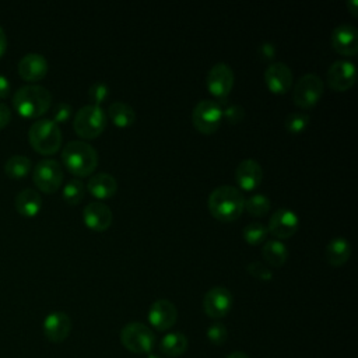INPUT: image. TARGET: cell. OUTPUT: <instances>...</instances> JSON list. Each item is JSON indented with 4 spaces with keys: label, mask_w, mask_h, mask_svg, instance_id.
Wrapping results in <instances>:
<instances>
[{
    "label": "cell",
    "mask_w": 358,
    "mask_h": 358,
    "mask_svg": "<svg viewBox=\"0 0 358 358\" xmlns=\"http://www.w3.org/2000/svg\"><path fill=\"white\" fill-rule=\"evenodd\" d=\"M357 0H348L347 1V7L350 8V11H351V14L354 15V17H357L358 15V13H357Z\"/></svg>",
    "instance_id": "cell-41"
},
{
    "label": "cell",
    "mask_w": 358,
    "mask_h": 358,
    "mask_svg": "<svg viewBox=\"0 0 358 358\" xmlns=\"http://www.w3.org/2000/svg\"><path fill=\"white\" fill-rule=\"evenodd\" d=\"M85 196V186L80 179H70L63 186V199L69 204H78Z\"/></svg>",
    "instance_id": "cell-32"
},
{
    "label": "cell",
    "mask_w": 358,
    "mask_h": 358,
    "mask_svg": "<svg viewBox=\"0 0 358 358\" xmlns=\"http://www.w3.org/2000/svg\"><path fill=\"white\" fill-rule=\"evenodd\" d=\"M203 310L211 319H221L229 313L234 305V296L227 287H211L203 296Z\"/></svg>",
    "instance_id": "cell-11"
},
{
    "label": "cell",
    "mask_w": 358,
    "mask_h": 358,
    "mask_svg": "<svg viewBox=\"0 0 358 358\" xmlns=\"http://www.w3.org/2000/svg\"><path fill=\"white\" fill-rule=\"evenodd\" d=\"M351 243L343 236H336L329 241L324 249V257L333 267H340L350 260Z\"/></svg>",
    "instance_id": "cell-22"
},
{
    "label": "cell",
    "mask_w": 358,
    "mask_h": 358,
    "mask_svg": "<svg viewBox=\"0 0 358 358\" xmlns=\"http://www.w3.org/2000/svg\"><path fill=\"white\" fill-rule=\"evenodd\" d=\"M109 96V87L103 81H95L88 88V98L92 105H99L105 102Z\"/></svg>",
    "instance_id": "cell-34"
},
{
    "label": "cell",
    "mask_w": 358,
    "mask_h": 358,
    "mask_svg": "<svg viewBox=\"0 0 358 358\" xmlns=\"http://www.w3.org/2000/svg\"><path fill=\"white\" fill-rule=\"evenodd\" d=\"M192 122L201 134H213L222 123V110L217 99H200L192 112Z\"/></svg>",
    "instance_id": "cell-8"
},
{
    "label": "cell",
    "mask_w": 358,
    "mask_h": 358,
    "mask_svg": "<svg viewBox=\"0 0 358 358\" xmlns=\"http://www.w3.org/2000/svg\"><path fill=\"white\" fill-rule=\"evenodd\" d=\"M178 319L176 306L168 299H157L148 309V322L159 331L171 329Z\"/></svg>",
    "instance_id": "cell-17"
},
{
    "label": "cell",
    "mask_w": 358,
    "mask_h": 358,
    "mask_svg": "<svg viewBox=\"0 0 358 358\" xmlns=\"http://www.w3.org/2000/svg\"><path fill=\"white\" fill-rule=\"evenodd\" d=\"M87 190L98 200L110 199L117 190V182L113 175L108 172H98L91 175L87 182Z\"/></svg>",
    "instance_id": "cell-21"
},
{
    "label": "cell",
    "mask_w": 358,
    "mask_h": 358,
    "mask_svg": "<svg viewBox=\"0 0 358 358\" xmlns=\"http://www.w3.org/2000/svg\"><path fill=\"white\" fill-rule=\"evenodd\" d=\"M28 140L32 148L42 155L55 154L63 141L62 130L52 119H38L28 130Z\"/></svg>",
    "instance_id": "cell-4"
},
{
    "label": "cell",
    "mask_w": 358,
    "mask_h": 358,
    "mask_svg": "<svg viewBox=\"0 0 358 358\" xmlns=\"http://www.w3.org/2000/svg\"><path fill=\"white\" fill-rule=\"evenodd\" d=\"M270 208H271V203L266 194L255 193L248 199H245V210L252 217H264L268 214Z\"/></svg>",
    "instance_id": "cell-28"
},
{
    "label": "cell",
    "mask_w": 358,
    "mask_h": 358,
    "mask_svg": "<svg viewBox=\"0 0 358 358\" xmlns=\"http://www.w3.org/2000/svg\"><path fill=\"white\" fill-rule=\"evenodd\" d=\"M207 206L215 220L232 222L245 211V196L235 186L221 185L208 194Z\"/></svg>",
    "instance_id": "cell-1"
},
{
    "label": "cell",
    "mask_w": 358,
    "mask_h": 358,
    "mask_svg": "<svg viewBox=\"0 0 358 358\" xmlns=\"http://www.w3.org/2000/svg\"><path fill=\"white\" fill-rule=\"evenodd\" d=\"M6 49H7V36L4 29L0 27V57L4 55Z\"/></svg>",
    "instance_id": "cell-40"
},
{
    "label": "cell",
    "mask_w": 358,
    "mask_h": 358,
    "mask_svg": "<svg viewBox=\"0 0 358 358\" xmlns=\"http://www.w3.org/2000/svg\"><path fill=\"white\" fill-rule=\"evenodd\" d=\"M11 120V110L10 108L4 103V102H0V129L6 127Z\"/></svg>",
    "instance_id": "cell-38"
},
{
    "label": "cell",
    "mask_w": 358,
    "mask_h": 358,
    "mask_svg": "<svg viewBox=\"0 0 358 358\" xmlns=\"http://www.w3.org/2000/svg\"><path fill=\"white\" fill-rule=\"evenodd\" d=\"M310 122V117L305 112H291L284 119V127L289 134L302 133Z\"/></svg>",
    "instance_id": "cell-31"
},
{
    "label": "cell",
    "mask_w": 358,
    "mask_h": 358,
    "mask_svg": "<svg viewBox=\"0 0 358 358\" xmlns=\"http://www.w3.org/2000/svg\"><path fill=\"white\" fill-rule=\"evenodd\" d=\"M71 331V319L66 312H50L43 320V334L50 343H63Z\"/></svg>",
    "instance_id": "cell-19"
},
{
    "label": "cell",
    "mask_w": 358,
    "mask_h": 358,
    "mask_svg": "<svg viewBox=\"0 0 358 358\" xmlns=\"http://www.w3.org/2000/svg\"><path fill=\"white\" fill-rule=\"evenodd\" d=\"M108 116L99 105H84L81 106L73 119L74 131L87 140L96 138L106 127Z\"/></svg>",
    "instance_id": "cell-5"
},
{
    "label": "cell",
    "mask_w": 358,
    "mask_h": 358,
    "mask_svg": "<svg viewBox=\"0 0 358 358\" xmlns=\"http://www.w3.org/2000/svg\"><path fill=\"white\" fill-rule=\"evenodd\" d=\"M324 91L323 80L315 73H306L299 77L294 85L292 99L301 109H310L317 105Z\"/></svg>",
    "instance_id": "cell-7"
},
{
    "label": "cell",
    "mask_w": 358,
    "mask_h": 358,
    "mask_svg": "<svg viewBox=\"0 0 358 358\" xmlns=\"http://www.w3.org/2000/svg\"><path fill=\"white\" fill-rule=\"evenodd\" d=\"M63 168L52 158L41 159L32 172V179L35 186L43 193H55L63 183Z\"/></svg>",
    "instance_id": "cell-9"
},
{
    "label": "cell",
    "mask_w": 358,
    "mask_h": 358,
    "mask_svg": "<svg viewBox=\"0 0 358 358\" xmlns=\"http://www.w3.org/2000/svg\"><path fill=\"white\" fill-rule=\"evenodd\" d=\"M14 204H15L17 213H20L21 215L35 217L42 208V197L36 190L27 187V189H22L15 196Z\"/></svg>",
    "instance_id": "cell-23"
},
{
    "label": "cell",
    "mask_w": 358,
    "mask_h": 358,
    "mask_svg": "<svg viewBox=\"0 0 358 358\" xmlns=\"http://www.w3.org/2000/svg\"><path fill=\"white\" fill-rule=\"evenodd\" d=\"M50 103L52 94L48 88L38 84L20 87L13 96V105L15 110L24 117L42 116L49 110Z\"/></svg>",
    "instance_id": "cell-3"
},
{
    "label": "cell",
    "mask_w": 358,
    "mask_h": 358,
    "mask_svg": "<svg viewBox=\"0 0 358 358\" xmlns=\"http://www.w3.org/2000/svg\"><path fill=\"white\" fill-rule=\"evenodd\" d=\"M106 116H109V119L117 127H129L136 120L134 109L129 103L122 102V101L112 102L108 108Z\"/></svg>",
    "instance_id": "cell-26"
},
{
    "label": "cell",
    "mask_w": 358,
    "mask_h": 358,
    "mask_svg": "<svg viewBox=\"0 0 358 358\" xmlns=\"http://www.w3.org/2000/svg\"><path fill=\"white\" fill-rule=\"evenodd\" d=\"M73 113V108L70 103L67 102H57L53 109H52V120L59 124V123H64L70 119Z\"/></svg>",
    "instance_id": "cell-36"
},
{
    "label": "cell",
    "mask_w": 358,
    "mask_h": 358,
    "mask_svg": "<svg viewBox=\"0 0 358 358\" xmlns=\"http://www.w3.org/2000/svg\"><path fill=\"white\" fill-rule=\"evenodd\" d=\"M246 271L256 280L259 281H271L274 274H273V270L270 268V266H267L266 263L263 262H259V260H253L250 262L248 266H246Z\"/></svg>",
    "instance_id": "cell-33"
},
{
    "label": "cell",
    "mask_w": 358,
    "mask_h": 358,
    "mask_svg": "<svg viewBox=\"0 0 358 358\" xmlns=\"http://www.w3.org/2000/svg\"><path fill=\"white\" fill-rule=\"evenodd\" d=\"M187 345H189L187 337L183 333L173 331L162 337V340L159 341V351L166 357L175 358L185 354L187 350Z\"/></svg>",
    "instance_id": "cell-25"
},
{
    "label": "cell",
    "mask_w": 358,
    "mask_h": 358,
    "mask_svg": "<svg viewBox=\"0 0 358 358\" xmlns=\"http://www.w3.org/2000/svg\"><path fill=\"white\" fill-rule=\"evenodd\" d=\"M62 161L69 172L78 178H85L95 171L99 157L96 150L90 143L73 140L63 147Z\"/></svg>",
    "instance_id": "cell-2"
},
{
    "label": "cell",
    "mask_w": 358,
    "mask_h": 358,
    "mask_svg": "<svg viewBox=\"0 0 358 358\" xmlns=\"http://www.w3.org/2000/svg\"><path fill=\"white\" fill-rule=\"evenodd\" d=\"M267 234H268L267 225H264L263 222H259V221L249 222L242 229L245 242L252 246H256V245H260L262 242H264V239L267 238Z\"/></svg>",
    "instance_id": "cell-29"
},
{
    "label": "cell",
    "mask_w": 358,
    "mask_h": 358,
    "mask_svg": "<svg viewBox=\"0 0 358 358\" xmlns=\"http://www.w3.org/2000/svg\"><path fill=\"white\" fill-rule=\"evenodd\" d=\"M227 358H250V357L243 351H232L231 354H228Z\"/></svg>",
    "instance_id": "cell-42"
},
{
    "label": "cell",
    "mask_w": 358,
    "mask_h": 358,
    "mask_svg": "<svg viewBox=\"0 0 358 358\" xmlns=\"http://www.w3.org/2000/svg\"><path fill=\"white\" fill-rule=\"evenodd\" d=\"M218 103L222 110V119H225L229 124H238L245 119V109L242 105L231 102L228 98L218 101Z\"/></svg>",
    "instance_id": "cell-30"
},
{
    "label": "cell",
    "mask_w": 358,
    "mask_h": 358,
    "mask_svg": "<svg viewBox=\"0 0 358 358\" xmlns=\"http://www.w3.org/2000/svg\"><path fill=\"white\" fill-rule=\"evenodd\" d=\"M299 228V217L291 208H277L268 220L267 231L278 241L292 236Z\"/></svg>",
    "instance_id": "cell-13"
},
{
    "label": "cell",
    "mask_w": 358,
    "mask_h": 358,
    "mask_svg": "<svg viewBox=\"0 0 358 358\" xmlns=\"http://www.w3.org/2000/svg\"><path fill=\"white\" fill-rule=\"evenodd\" d=\"M145 358H159L158 355H154V354H148Z\"/></svg>",
    "instance_id": "cell-43"
},
{
    "label": "cell",
    "mask_w": 358,
    "mask_h": 358,
    "mask_svg": "<svg viewBox=\"0 0 358 358\" xmlns=\"http://www.w3.org/2000/svg\"><path fill=\"white\" fill-rule=\"evenodd\" d=\"M263 169L262 165L252 158L242 159L235 169V180L238 187L245 192H252L262 183Z\"/></svg>",
    "instance_id": "cell-18"
},
{
    "label": "cell",
    "mask_w": 358,
    "mask_h": 358,
    "mask_svg": "<svg viewBox=\"0 0 358 358\" xmlns=\"http://www.w3.org/2000/svg\"><path fill=\"white\" fill-rule=\"evenodd\" d=\"M292 71L284 62H273L264 70V83L273 94H287L292 87Z\"/></svg>",
    "instance_id": "cell-14"
},
{
    "label": "cell",
    "mask_w": 358,
    "mask_h": 358,
    "mask_svg": "<svg viewBox=\"0 0 358 358\" xmlns=\"http://www.w3.org/2000/svg\"><path fill=\"white\" fill-rule=\"evenodd\" d=\"M235 83V74L229 64L220 62L211 66L206 77V85L208 92L217 98V101L227 99L232 91Z\"/></svg>",
    "instance_id": "cell-10"
},
{
    "label": "cell",
    "mask_w": 358,
    "mask_h": 358,
    "mask_svg": "<svg viewBox=\"0 0 358 358\" xmlns=\"http://www.w3.org/2000/svg\"><path fill=\"white\" fill-rule=\"evenodd\" d=\"M262 256L267 262V266L281 267L288 259V248L278 239H268L262 248Z\"/></svg>",
    "instance_id": "cell-24"
},
{
    "label": "cell",
    "mask_w": 358,
    "mask_h": 358,
    "mask_svg": "<svg viewBox=\"0 0 358 358\" xmlns=\"http://www.w3.org/2000/svg\"><path fill=\"white\" fill-rule=\"evenodd\" d=\"M275 53H277V49L274 46V43L266 41V42H262L259 46H257V55L262 60H266V62H271L274 57H275Z\"/></svg>",
    "instance_id": "cell-37"
},
{
    "label": "cell",
    "mask_w": 358,
    "mask_h": 358,
    "mask_svg": "<svg viewBox=\"0 0 358 358\" xmlns=\"http://www.w3.org/2000/svg\"><path fill=\"white\" fill-rule=\"evenodd\" d=\"M10 81L7 80L6 76L0 74V99L6 98L10 94Z\"/></svg>",
    "instance_id": "cell-39"
},
{
    "label": "cell",
    "mask_w": 358,
    "mask_h": 358,
    "mask_svg": "<svg viewBox=\"0 0 358 358\" xmlns=\"http://www.w3.org/2000/svg\"><path fill=\"white\" fill-rule=\"evenodd\" d=\"M155 341L154 331L140 322H130L120 330V343L130 352L150 354Z\"/></svg>",
    "instance_id": "cell-6"
},
{
    "label": "cell",
    "mask_w": 358,
    "mask_h": 358,
    "mask_svg": "<svg viewBox=\"0 0 358 358\" xmlns=\"http://www.w3.org/2000/svg\"><path fill=\"white\" fill-rule=\"evenodd\" d=\"M32 168V162L25 155H11L4 162V172L11 179H22L25 178Z\"/></svg>",
    "instance_id": "cell-27"
},
{
    "label": "cell",
    "mask_w": 358,
    "mask_h": 358,
    "mask_svg": "<svg viewBox=\"0 0 358 358\" xmlns=\"http://www.w3.org/2000/svg\"><path fill=\"white\" fill-rule=\"evenodd\" d=\"M331 48L343 56H354L358 52V31L354 25L341 22L331 31Z\"/></svg>",
    "instance_id": "cell-15"
},
{
    "label": "cell",
    "mask_w": 358,
    "mask_h": 358,
    "mask_svg": "<svg viewBox=\"0 0 358 358\" xmlns=\"http://www.w3.org/2000/svg\"><path fill=\"white\" fill-rule=\"evenodd\" d=\"M355 80H357L355 64L347 59L336 60L327 69L326 81L333 91L344 92L355 84Z\"/></svg>",
    "instance_id": "cell-12"
},
{
    "label": "cell",
    "mask_w": 358,
    "mask_h": 358,
    "mask_svg": "<svg viewBox=\"0 0 358 358\" xmlns=\"http://www.w3.org/2000/svg\"><path fill=\"white\" fill-rule=\"evenodd\" d=\"M83 221L87 228L102 232L112 225L113 214L103 201H90L83 210Z\"/></svg>",
    "instance_id": "cell-16"
},
{
    "label": "cell",
    "mask_w": 358,
    "mask_h": 358,
    "mask_svg": "<svg viewBox=\"0 0 358 358\" xmlns=\"http://www.w3.org/2000/svg\"><path fill=\"white\" fill-rule=\"evenodd\" d=\"M207 338L214 345L225 344V341L228 338V330H227L225 324H222L220 322L210 324L207 329Z\"/></svg>",
    "instance_id": "cell-35"
},
{
    "label": "cell",
    "mask_w": 358,
    "mask_h": 358,
    "mask_svg": "<svg viewBox=\"0 0 358 358\" xmlns=\"http://www.w3.org/2000/svg\"><path fill=\"white\" fill-rule=\"evenodd\" d=\"M18 74L25 81H39L48 73V60L41 53H27L18 62Z\"/></svg>",
    "instance_id": "cell-20"
}]
</instances>
